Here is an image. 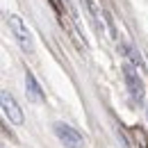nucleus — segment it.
Here are the masks:
<instances>
[{"instance_id": "1", "label": "nucleus", "mask_w": 148, "mask_h": 148, "mask_svg": "<svg viewBox=\"0 0 148 148\" xmlns=\"http://www.w3.org/2000/svg\"><path fill=\"white\" fill-rule=\"evenodd\" d=\"M7 23H9V27H12V34L16 39V43L21 46V50H23V53H32V34H30V30L23 25L21 16L12 14V16H7Z\"/></svg>"}, {"instance_id": "2", "label": "nucleus", "mask_w": 148, "mask_h": 148, "mask_svg": "<svg viewBox=\"0 0 148 148\" xmlns=\"http://www.w3.org/2000/svg\"><path fill=\"white\" fill-rule=\"evenodd\" d=\"M53 130H55L57 139H59L66 148H84V139H82V134H80L75 128H71L69 123L57 121L55 125H53Z\"/></svg>"}, {"instance_id": "3", "label": "nucleus", "mask_w": 148, "mask_h": 148, "mask_svg": "<svg viewBox=\"0 0 148 148\" xmlns=\"http://www.w3.org/2000/svg\"><path fill=\"white\" fill-rule=\"evenodd\" d=\"M123 80H125V87H128L130 96L141 103V100H144V84H141V80H139V75H137V71H134L132 64H125V66H123Z\"/></svg>"}, {"instance_id": "4", "label": "nucleus", "mask_w": 148, "mask_h": 148, "mask_svg": "<svg viewBox=\"0 0 148 148\" xmlns=\"http://www.w3.org/2000/svg\"><path fill=\"white\" fill-rule=\"evenodd\" d=\"M0 100H2V112H5V116H7L14 125H23L25 116H23V112H21L18 103L14 100V96L9 91H2L0 93Z\"/></svg>"}, {"instance_id": "5", "label": "nucleus", "mask_w": 148, "mask_h": 148, "mask_svg": "<svg viewBox=\"0 0 148 148\" xmlns=\"http://www.w3.org/2000/svg\"><path fill=\"white\" fill-rule=\"evenodd\" d=\"M119 53H123V55H128V59L132 62V66H134V69H139L141 73L146 71V64H144V57H141V53H139L137 48H132V46H128V43H121V46H119Z\"/></svg>"}, {"instance_id": "6", "label": "nucleus", "mask_w": 148, "mask_h": 148, "mask_svg": "<svg viewBox=\"0 0 148 148\" xmlns=\"http://www.w3.org/2000/svg\"><path fill=\"white\" fill-rule=\"evenodd\" d=\"M25 89H27V98H30L32 103H41V100H43V91H41L37 77L32 73H25Z\"/></svg>"}, {"instance_id": "7", "label": "nucleus", "mask_w": 148, "mask_h": 148, "mask_svg": "<svg viewBox=\"0 0 148 148\" xmlns=\"http://www.w3.org/2000/svg\"><path fill=\"white\" fill-rule=\"evenodd\" d=\"M82 2L87 5V9H89V14L93 16V23L98 25V30H103V23H107V18H103V12L98 9L96 0H82Z\"/></svg>"}]
</instances>
